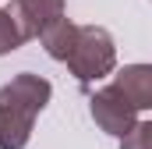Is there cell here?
<instances>
[{
  "instance_id": "52a82bcc",
  "label": "cell",
  "mask_w": 152,
  "mask_h": 149,
  "mask_svg": "<svg viewBox=\"0 0 152 149\" xmlns=\"http://www.w3.org/2000/svg\"><path fill=\"white\" fill-rule=\"evenodd\" d=\"M21 43H28V39H25V32H21V25L11 18V11L4 7V11H0V57L11 53V50H18Z\"/></svg>"
},
{
  "instance_id": "7a4b0ae2",
  "label": "cell",
  "mask_w": 152,
  "mask_h": 149,
  "mask_svg": "<svg viewBox=\"0 0 152 149\" xmlns=\"http://www.w3.org/2000/svg\"><path fill=\"white\" fill-rule=\"evenodd\" d=\"M71 74L78 82H96V78H106L117 68V46L106 29L99 25H78L75 46H71V57L64 60Z\"/></svg>"
},
{
  "instance_id": "277c9868",
  "label": "cell",
  "mask_w": 152,
  "mask_h": 149,
  "mask_svg": "<svg viewBox=\"0 0 152 149\" xmlns=\"http://www.w3.org/2000/svg\"><path fill=\"white\" fill-rule=\"evenodd\" d=\"M7 11H11V18L21 25L25 39H36V36H42L53 21L64 18V0H11Z\"/></svg>"
},
{
  "instance_id": "6da1fadb",
  "label": "cell",
  "mask_w": 152,
  "mask_h": 149,
  "mask_svg": "<svg viewBox=\"0 0 152 149\" xmlns=\"http://www.w3.org/2000/svg\"><path fill=\"white\" fill-rule=\"evenodd\" d=\"M53 85L42 74L21 71L0 89V149H25L39 110L50 103Z\"/></svg>"
},
{
  "instance_id": "5b68a950",
  "label": "cell",
  "mask_w": 152,
  "mask_h": 149,
  "mask_svg": "<svg viewBox=\"0 0 152 149\" xmlns=\"http://www.w3.org/2000/svg\"><path fill=\"white\" fill-rule=\"evenodd\" d=\"M113 89L134 110H152V64H127L124 71H117Z\"/></svg>"
},
{
  "instance_id": "ba28073f",
  "label": "cell",
  "mask_w": 152,
  "mask_h": 149,
  "mask_svg": "<svg viewBox=\"0 0 152 149\" xmlns=\"http://www.w3.org/2000/svg\"><path fill=\"white\" fill-rule=\"evenodd\" d=\"M120 149H152V121L134 124V131L120 139Z\"/></svg>"
},
{
  "instance_id": "8992f818",
  "label": "cell",
  "mask_w": 152,
  "mask_h": 149,
  "mask_svg": "<svg viewBox=\"0 0 152 149\" xmlns=\"http://www.w3.org/2000/svg\"><path fill=\"white\" fill-rule=\"evenodd\" d=\"M75 36H78V25L64 14L60 21H53L39 39H42V46H46V53H50L53 60H67V57H71V46H75Z\"/></svg>"
},
{
  "instance_id": "3957f363",
  "label": "cell",
  "mask_w": 152,
  "mask_h": 149,
  "mask_svg": "<svg viewBox=\"0 0 152 149\" xmlns=\"http://www.w3.org/2000/svg\"><path fill=\"white\" fill-rule=\"evenodd\" d=\"M88 110H92V121H96L106 135H117V139L131 135L134 124H138V110H134V107L117 92L113 85L99 89V92L88 100Z\"/></svg>"
}]
</instances>
